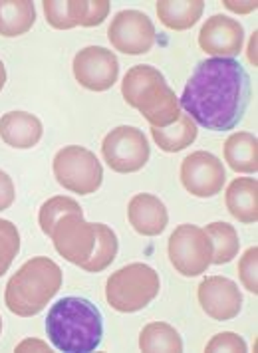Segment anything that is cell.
Here are the masks:
<instances>
[{"label":"cell","mask_w":258,"mask_h":353,"mask_svg":"<svg viewBox=\"0 0 258 353\" xmlns=\"http://www.w3.org/2000/svg\"><path fill=\"white\" fill-rule=\"evenodd\" d=\"M62 288V268L46 256L24 262L8 280L4 290V304L20 318L40 314Z\"/></svg>","instance_id":"4"},{"label":"cell","mask_w":258,"mask_h":353,"mask_svg":"<svg viewBox=\"0 0 258 353\" xmlns=\"http://www.w3.org/2000/svg\"><path fill=\"white\" fill-rule=\"evenodd\" d=\"M139 350L141 352H183V339L179 332L165 321L147 323L139 334Z\"/></svg>","instance_id":"23"},{"label":"cell","mask_w":258,"mask_h":353,"mask_svg":"<svg viewBox=\"0 0 258 353\" xmlns=\"http://www.w3.org/2000/svg\"><path fill=\"white\" fill-rule=\"evenodd\" d=\"M257 262H258V248L250 246L244 256L239 262V276L244 288L248 292H252L255 296L258 294V280H257Z\"/></svg>","instance_id":"28"},{"label":"cell","mask_w":258,"mask_h":353,"mask_svg":"<svg viewBox=\"0 0 258 353\" xmlns=\"http://www.w3.org/2000/svg\"><path fill=\"white\" fill-rule=\"evenodd\" d=\"M36 22V8L30 0H0V36L17 38Z\"/></svg>","instance_id":"19"},{"label":"cell","mask_w":258,"mask_h":353,"mask_svg":"<svg viewBox=\"0 0 258 353\" xmlns=\"http://www.w3.org/2000/svg\"><path fill=\"white\" fill-rule=\"evenodd\" d=\"M225 6L228 10H232V12H239V14H248V12H252V10H257V2H232V0H226Z\"/></svg>","instance_id":"32"},{"label":"cell","mask_w":258,"mask_h":353,"mask_svg":"<svg viewBox=\"0 0 258 353\" xmlns=\"http://www.w3.org/2000/svg\"><path fill=\"white\" fill-rule=\"evenodd\" d=\"M248 48H250V52H248V58H250V62H252V64L257 65V54H255V50H257V32H255V36L250 38V46H248Z\"/></svg>","instance_id":"34"},{"label":"cell","mask_w":258,"mask_h":353,"mask_svg":"<svg viewBox=\"0 0 258 353\" xmlns=\"http://www.w3.org/2000/svg\"><path fill=\"white\" fill-rule=\"evenodd\" d=\"M205 10L203 0H161L157 2V17L163 26L171 30H189L199 22V18Z\"/></svg>","instance_id":"20"},{"label":"cell","mask_w":258,"mask_h":353,"mask_svg":"<svg viewBox=\"0 0 258 353\" xmlns=\"http://www.w3.org/2000/svg\"><path fill=\"white\" fill-rule=\"evenodd\" d=\"M52 169L56 181L70 193H96L103 181V167L96 153L80 145H68L60 149L54 157Z\"/></svg>","instance_id":"6"},{"label":"cell","mask_w":258,"mask_h":353,"mask_svg":"<svg viewBox=\"0 0 258 353\" xmlns=\"http://www.w3.org/2000/svg\"><path fill=\"white\" fill-rule=\"evenodd\" d=\"M46 332L52 345L60 352H96L103 337V318L90 300L68 296L50 307Z\"/></svg>","instance_id":"2"},{"label":"cell","mask_w":258,"mask_h":353,"mask_svg":"<svg viewBox=\"0 0 258 353\" xmlns=\"http://www.w3.org/2000/svg\"><path fill=\"white\" fill-rule=\"evenodd\" d=\"M110 14V2L108 0H96L90 2V10H88V18H86V28L92 26H99Z\"/></svg>","instance_id":"30"},{"label":"cell","mask_w":258,"mask_h":353,"mask_svg":"<svg viewBox=\"0 0 258 353\" xmlns=\"http://www.w3.org/2000/svg\"><path fill=\"white\" fill-rule=\"evenodd\" d=\"M4 83H6V68H4L2 60H0V92H2V88H4Z\"/></svg>","instance_id":"35"},{"label":"cell","mask_w":258,"mask_h":353,"mask_svg":"<svg viewBox=\"0 0 258 353\" xmlns=\"http://www.w3.org/2000/svg\"><path fill=\"white\" fill-rule=\"evenodd\" d=\"M205 232L212 242V264H228L235 260L241 248L235 226L228 223H210L205 226Z\"/></svg>","instance_id":"25"},{"label":"cell","mask_w":258,"mask_h":353,"mask_svg":"<svg viewBox=\"0 0 258 353\" xmlns=\"http://www.w3.org/2000/svg\"><path fill=\"white\" fill-rule=\"evenodd\" d=\"M225 203L228 212L242 223L255 225L258 221V183L257 179L241 176L235 179L225 194Z\"/></svg>","instance_id":"17"},{"label":"cell","mask_w":258,"mask_h":353,"mask_svg":"<svg viewBox=\"0 0 258 353\" xmlns=\"http://www.w3.org/2000/svg\"><path fill=\"white\" fill-rule=\"evenodd\" d=\"M242 44H244L242 24L225 14L210 17L199 32L201 50L215 58H235L242 52Z\"/></svg>","instance_id":"14"},{"label":"cell","mask_w":258,"mask_h":353,"mask_svg":"<svg viewBox=\"0 0 258 353\" xmlns=\"http://www.w3.org/2000/svg\"><path fill=\"white\" fill-rule=\"evenodd\" d=\"M20 252V232L17 225L0 219V276L8 272L12 260Z\"/></svg>","instance_id":"27"},{"label":"cell","mask_w":258,"mask_h":353,"mask_svg":"<svg viewBox=\"0 0 258 353\" xmlns=\"http://www.w3.org/2000/svg\"><path fill=\"white\" fill-rule=\"evenodd\" d=\"M225 161L237 173L258 171V139L248 131L232 133L225 141Z\"/></svg>","instance_id":"18"},{"label":"cell","mask_w":258,"mask_h":353,"mask_svg":"<svg viewBox=\"0 0 258 353\" xmlns=\"http://www.w3.org/2000/svg\"><path fill=\"white\" fill-rule=\"evenodd\" d=\"M26 350H38V352H50L48 345L40 339H24L17 347V352H26Z\"/></svg>","instance_id":"33"},{"label":"cell","mask_w":258,"mask_h":353,"mask_svg":"<svg viewBox=\"0 0 258 353\" xmlns=\"http://www.w3.org/2000/svg\"><path fill=\"white\" fill-rule=\"evenodd\" d=\"M14 196H17V189H14L12 179L0 169V210L10 209V205L14 203Z\"/></svg>","instance_id":"31"},{"label":"cell","mask_w":258,"mask_h":353,"mask_svg":"<svg viewBox=\"0 0 258 353\" xmlns=\"http://www.w3.org/2000/svg\"><path fill=\"white\" fill-rule=\"evenodd\" d=\"M0 332H2V318H0Z\"/></svg>","instance_id":"36"},{"label":"cell","mask_w":258,"mask_h":353,"mask_svg":"<svg viewBox=\"0 0 258 353\" xmlns=\"http://www.w3.org/2000/svg\"><path fill=\"white\" fill-rule=\"evenodd\" d=\"M250 101V78L237 58L199 62L181 96V110L209 131H228L242 121Z\"/></svg>","instance_id":"1"},{"label":"cell","mask_w":258,"mask_h":353,"mask_svg":"<svg viewBox=\"0 0 258 353\" xmlns=\"http://www.w3.org/2000/svg\"><path fill=\"white\" fill-rule=\"evenodd\" d=\"M64 214H83L81 207L70 196H52L48 199L42 207H40V212H38V223H40V228L42 232L50 236L54 225L64 216Z\"/></svg>","instance_id":"26"},{"label":"cell","mask_w":258,"mask_h":353,"mask_svg":"<svg viewBox=\"0 0 258 353\" xmlns=\"http://www.w3.org/2000/svg\"><path fill=\"white\" fill-rule=\"evenodd\" d=\"M50 239L60 256L80 266L94 250L96 228H94V223L83 221V214H64L54 225Z\"/></svg>","instance_id":"12"},{"label":"cell","mask_w":258,"mask_h":353,"mask_svg":"<svg viewBox=\"0 0 258 353\" xmlns=\"http://www.w3.org/2000/svg\"><path fill=\"white\" fill-rule=\"evenodd\" d=\"M101 155L112 171L128 175L146 167L151 155V147L141 129L119 125L103 137Z\"/></svg>","instance_id":"8"},{"label":"cell","mask_w":258,"mask_h":353,"mask_svg":"<svg viewBox=\"0 0 258 353\" xmlns=\"http://www.w3.org/2000/svg\"><path fill=\"white\" fill-rule=\"evenodd\" d=\"M203 312L215 321H228L237 318L242 310V294L239 286L225 276H209L197 290Z\"/></svg>","instance_id":"13"},{"label":"cell","mask_w":258,"mask_h":353,"mask_svg":"<svg viewBox=\"0 0 258 353\" xmlns=\"http://www.w3.org/2000/svg\"><path fill=\"white\" fill-rule=\"evenodd\" d=\"M121 96L128 105L146 117L151 128H167L183 113L175 92L153 65L139 64L128 70L121 81Z\"/></svg>","instance_id":"3"},{"label":"cell","mask_w":258,"mask_h":353,"mask_svg":"<svg viewBox=\"0 0 258 353\" xmlns=\"http://www.w3.org/2000/svg\"><path fill=\"white\" fill-rule=\"evenodd\" d=\"M167 252L173 268L187 278L201 276L212 264V242L201 226H177L169 236Z\"/></svg>","instance_id":"7"},{"label":"cell","mask_w":258,"mask_h":353,"mask_svg":"<svg viewBox=\"0 0 258 353\" xmlns=\"http://www.w3.org/2000/svg\"><path fill=\"white\" fill-rule=\"evenodd\" d=\"M42 6H44V14H46L48 24L56 30H70L76 26H86L90 2H83V0H72V2L46 0V2H42Z\"/></svg>","instance_id":"22"},{"label":"cell","mask_w":258,"mask_h":353,"mask_svg":"<svg viewBox=\"0 0 258 353\" xmlns=\"http://www.w3.org/2000/svg\"><path fill=\"white\" fill-rule=\"evenodd\" d=\"M74 78L90 92H108L119 76V62L112 50L101 46L81 48L74 56Z\"/></svg>","instance_id":"11"},{"label":"cell","mask_w":258,"mask_h":353,"mask_svg":"<svg viewBox=\"0 0 258 353\" xmlns=\"http://www.w3.org/2000/svg\"><path fill=\"white\" fill-rule=\"evenodd\" d=\"M226 171L223 161L209 151H195L181 163V183L187 193L210 199L223 191Z\"/></svg>","instance_id":"9"},{"label":"cell","mask_w":258,"mask_h":353,"mask_svg":"<svg viewBox=\"0 0 258 353\" xmlns=\"http://www.w3.org/2000/svg\"><path fill=\"white\" fill-rule=\"evenodd\" d=\"M44 135L42 121L28 112H8L0 117V137L14 149H32Z\"/></svg>","instance_id":"16"},{"label":"cell","mask_w":258,"mask_h":353,"mask_svg":"<svg viewBox=\"0 0 258 353\" xmlns=\"http://www.w3.org/2000/svg\"><path fill=\"white\" fill-rule=\"evenodd\" d=\"M128 219L133 230L141 236H159L169 225V212L159 196L139 193L131 196L128 205Z\"/></svg>","instance_id":"15"},{"label":"cell","mask_w":258,"mask_h":353,"mask_svg":"<svg viewBox=\"0 0 258 353\" xmlns=\"http://www.w3.org/2000/svg\"><path fill=\"white\" fill-rule=\"evenodd\" d=\"M96 228V241H94V250L86 262H81L80 266L86 272H101L112 264L117 256V236L112 228L103 223H94Z\"/></svg>","instance_id":"24"},{"label":"cell","mask_w":258,"mask_h":353,"mask_svg":"<svg viewBox=\"0 0 258 353\" xmlns=\"http://www.w3.org/2000/svg\"><path fill=\"white\" fill-rule=\"evenodd\" d=\"M161 290L159 274L149 264L133 262L108 278L106 300L115 312L133 314L151 304Z\"/></svg>","instance_id":"5"},{"label":"cell","mask_w":258,"mask_h":353,"mask_svg":"<svg viewBox=\"0 0 258 353\" xmlns=\"http://www.w3.org/2000/svg\"><path fill=\"white\" fill-rule=\"evenodd\" d=\"M197 133H199L197 123L187 113H181L177 121L167 128H151L153 141L159 145V149L165 153H177V151L187 149L197 139Z\"/></svg>","instance_id":"21"},{"label":"cell","mask_w":258,"mask_h":353,"mask_svg":"<svg viewBox=\"0 0 258 353\" xmlns=\"http://www.w3.org/2000/svg\"><path fill=\"white\" fill-rule=\"evenodd\" d=\"M248 350L246 347V341L242 339L239 334L235 332H223V334H217V336L210 339L205 347V352H239L244 353Z\"/></svg>","instance_id":"29"},{"label":"cell","mask_w":258,"mask_h":353,"mask_svg":"<svg viewBox=\"0 0 258 353\" xmlns=\"http://www.w3.org/2000/svg\"><path fill=\"white\" fill-rule=\"evenodd\" d=\"M112 46L129 56L147 54L155 44V26L146 12L119 10L108 28Z\"/></svg>","instance_id":"10"}]
</instances>
